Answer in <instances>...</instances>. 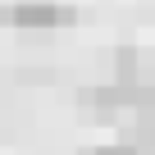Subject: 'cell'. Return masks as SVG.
I'll return each instance as SVG.
<instances>
[{"label":"cell","mask_w":155,"mask_h":155,"mask_svg":"<svg viewBox=\"0 0 155 155\" xmlns=\"http://www.w3.org/2000/svg\"><path fill=\"white\" fill-rule=\"evenodd\" d=\"M82 155H141L137 141H105V146H87Z\"/></svg>","instance_id":"277c9868"},{"label":"cell","mask_w":155,"mask_h":155,"mask_svg":"<svg viewBox=\"0 0 155 155\" xmlns=\"http://www.w3.org/2000/svg\"><path fill=\"white\" fill-rule=\"evenodd\" d=\"M78 105L96 119H110L119 110H132V87H119V82H105V87H82L78 91Z\"/></svg>","instance_id":"7a4b0ae2"},{"label":"cell","mask_w":155,"mask_h":155,"mask_svg":"<svg viewBox=\"0 0 155 155\" xmlns=\"http://www.w3.org/2000/svg\"><path fill=\"white\" fill-rule=\"evenodd\" d=\"M73 18H78V9L59 5V0H14V5H0V23L5 28H23V32L68 28Z\"/></svg>","instance_id":"6da1fadb"},{"label":"cell","mask_w":155,"mask_h":155,"mask_svg":"<svg viewBox=\"0 0 155 155\" xmlns=\"http://www.w3.org/2000/svg\"><path fill=\"white\" fill-rule=\"evenodd\" d=\"M110 82H119V87H137L141 82V55H137V46H119L114 50V78Z\"/></svg>","instance_id":"3957f363"}]
</instances>
